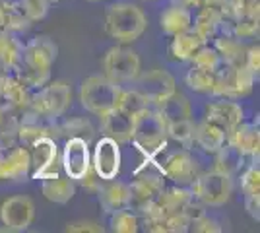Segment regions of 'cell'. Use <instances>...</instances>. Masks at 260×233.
Masks as SVG:
<instances>
[{
    "instance_id": "cell-34",
    "label": "cell",
    "mask_w": 260,
    "mask_h": 233,
    "mask_svg": "<svg viewBox=\"0 0 260 233\" xmlns=\"http://www.w3.org/2000/svg\"><path fill=\"white\" fill-rule=\"evenodd\" d=\"M184 82H186L188 88L198 91V93H212L214 84H216V72L214 70H206V68L192 66L186 72Z\"/></svg>"
},
{
    "instance_id": "cell-12",
    "label": "cell",
    "mask_w": 260,
    "mask_h": 233,
    "mask_svg": "<svg viewBox=\"0 0 260 233\" xmlns=\"http://www.w3.org/2000/svg\"><path fill=\"white\" fill-rule=\"evenodd\" d=\"M60 165L64 175L72 181H80L91 169V154H89V142L82 136H70L66 140L62 150Z\"/></svg>"
},
{
    "instance_id": "cell-37",
    "label": "cell",
    "mask_w": 260,
    "mask_h": 233,
    "mask_svg": "<svg viewBox=\"0 0 260 233\" xmlns=\"http://www.w3.org/2000/svg\"><path fill=\"white\" fill-rule=\"evenodd\" d=\"M119 107L120 111L128 113L130 117L132 115H136L138 111H142V109H146V107H150V103H148V99L142 95L138 89H124L122 88V93H120V99H119Z\"/></svg>"
},
{
    "instance_id": "cell-4",
    "label": "cell",
    "mask_w": 260,
    "mask_h": 233,
    "mask_svg": "<svg viewBox=\"0 0 260 233\" xmlns=\"http://www.w3.org/2000/svg\"><path fill=\"white\" fill-rule=\"evenodd\" d=\"M256 76L245 64H221L216 70V84L212 95L228 97V99H241L252 91Z\"/></svg>"
},
{
    "instance_id": "cell-17",
    "label": "cell",
    "mask_w": 260,
    "mask_h": 233,
    "mask_svg": "<svg viewBox=\"0 0 260 233\" xmlns=\"http://www.w3.org/2000/svg\"><path fill=\"white\" fill-rule=\"evenodd\" d=\"M58 55V47L51 37L37 35L23 45L22 62L33 68H51Z\"/></svg>"
},
{
    "instance_id": "cell-29",
    "label": "cell",
    "mask_w": 260,
    "mask_h": 233,
    "mask_svg": "<svg viewBox=\"0 0 260 233\" xmlns=\"http://www.w3.org/2000/svg\"><path fill=\"white\" fill-rule=\"evenodd\" d=\"M214 49L219 53L223 64H243L249 47L235 35H217L214 39Z\"/></svg>"
},
{
    "instance_id": "cell-40",
    "label": "cell",
    "mask_w": 260,
    "mask_h": 233,
    "mask_svg": "<svg viewBox=\"0 0 260 233\" xmlns=\"http://www.w3.org/2000/svg\"><path fill=\"white\" fill-rule=\"evenodd\" d=\"M241 190L243 194H260V169L258 163L252 165L241 175Z\"/></svg>"
},
{
    "instance_id": "cell-8",
    "label": "cell",
    "mask_w": 260,
    "mask_h": 233,
    "mask_svg": "<svg viewBox=\"0 0 260 233\" xmlns=\"http://www.w3.org/2000/svg\"><path fill=\"white\" fill-rule=\"evenodd\" d=\"M134 84H136L134 89H138L142 95L148 99L150 107H157L167 95H171L177 89L175 78L167 70H161V68L140 72L138 78L134 80Z\"/></svg>"
},
{
    "instance_id": "cell-20",
    "label": "cell",
    "mask_w": 260,
    "mask_h": 233,
    "mask_svg": "<svg viewBox=\"0 0 260 233\" xmlns=\"http://www.w3.org/2000/svg\"><path fill=\"white\" fill-rule=\"evenodd\" d=\"M101 119V132L103 136L113 138L119 144H126L132 140V117L128 113L120 111L119 107L105 113Z\"/></svg>"
},
{
    "instance_id": "cell-32",
    "label": "cell",
    "mask_w": 260,
    "mask_h": 233,
    "mask_svg": "<svg viewBox=\"0 0 260 233\" xmlns=\"http://www.w3.org/2000/svg\"><path fill=\"white\" fill-rule=\"evenodd\" d=\"M2 22H4V27L16 34V31H25L29 25H31V20L27 18V14L23 12L22 4L18 0H4V16H2Z\"/></svg>"
},
{
    "instance_id": "cell-23",
    "label": "cell",
    "mask_w": 260,
    "mask_h": 233,
    "mask_svg": "<svg viewBox=\"0 0 260 233\" xmlns=\"http://www.w3.org/2000/svg\"><path fill=\"white\" fill-rule=\"evenodd\" d=\"M41 192L47 200H51L54 204H66L74 198L76 194V181L68 177V175H54V177L41 179Z\"/></svg>"
},
{
    "instance_id": "cell-47",
    "label": "cell",
    "mask_w": 260,
    "mask_h": 233,
    "mask_svg": "<svg viewBox=\"0 0 260 233\" xmlns=\"http://www.w3.org/2000/svg\"><path fill=\"white\" fill-rule=\"evenodd\" d=\"M245 210L249 212L252 220H260V194H247L245 196Z\"/></svg>"
},
{
    "instance_id": "cell-25",
    "label": "cell",
    "mask_w": 260,
    "mask_h": 233,
    "mask_svg": "<svg viewBox=\"0 0 260 233\" xmlns=\"http://www.w3.org/2000/svg\"><path fill=\"white\" fill-rule=\"evenodd\" d=\"M23 45L16 39V35L0 25V74H6L22 62Z\"/></svg>"
},
{
    "instance_id": "cell-54",
    "label": "cell",
    "mask_w": 260,
    "mask_h": 233,
    "mask_svg": "<svg viewBox=\"0 0 260 233\" xmlns=\"http://www.w3.org/2000/svg\"><path fill=\"white\" fill-rule=\"evenodd\" d=\"M150 2H152V0H150Z\"/></svg>"
},
{
    "instance_id": "cell-35",
    "label": "cell",
    "mask_w": 260,
    "mask_h": 233,
    "mask_svg": "<svg viewBox=\"0 0 260 233\" xmlns=\"http://www.w3.org/2000/svg\"><path fill=\"white\" fill-rule=\"evenodd\" d=\"M194 128L196 124L192 122V119L167 122V138H173L183 148H190L194 144Z\"/></svg>"
},
{
    "instance_id": "cell-43",
    "label": "cell",
    "mask_w": 260,
    "mask_h": 233,
    "mask_svg": "<svg viewBox=\"0 0 260 233\" xmlns=\"http://www.w3.org/2000/svg\"><path fill=\"white\" fill-rule=\"evenodd\" d=\"M243 64L249 68L254 76L258 78V70H260V47H258V43L247 49V53H245V62H243Z\"/></svg>"
},
{
    "instance_id": "cell-38",
    "label": "cell",
    "mask_w": 260,
    "mask_h": 233,
    "mask_svg": "<svg viewBox=\"0 0 260 233\" xmlns=\"http://www.w3.org/2000/svg\"><path fill=\"white\" fill-rule=\"evenodd\" d=\"M190 62H192V66L206 68V70H214V72L223 64L219 53H217L214 47H210L208 43L204 45V47H200V49H198V53L190 58Z\"/></svg>"
},
{
    "instance_id": "cell-15",
    "label": "cell",
    "mask_w": 260,
    "mask_h": 233,
    "mask_svg": "<svg viewBox=\"0 0 260 233\" xmlns=\"http://www.w3.org/2000/svg\"><path fill=\"white\" fill-rule=\"evenodd\" d=\"M130 187V204L128 208L134 210L138 216L146 210L155 198L159 196L165 189V179L159 175H138L132 183H128Z\"/></svg>"
},
{
    "instance_id": "cell-53",
    "label": "cell",
    "mask_w": 260,
    "mask_h": 233,
    "mask_svg": "<svg viewBox=\"0 0 260 233\" xmlns=\"http://www.w3.org/2000/svg\"><path fill=\"white\" fill-rule=\"evenodd\" d=\"M89 2H99V0H89Z\"/></svg>"
},
{
    "instance_id": "cell-31",
    "label": "cell",
    "mask_w": 260,
    "mask_h": 233,
    "mask_svg": "<svg viewBox=\"0 0 260 233\" xmlns=\"http://www.w3.org/2000/svg\"><path fill=\"white\" fill-rule=\"evenodd\" d=\"M194 200V194L188 187H171V189H163V192L155 198V204L161 208L163 214H175V212H183L184 206Z\"/></svg>"
},
{
    "instance_id": "cell-39",
    "label": "cell",
    "mask_w": 260,
    "mask_h": 233,
    "mask_svg": "<svg viewBox=\"0 0 260 233\" xmlns=\"http://www.w3.org/2000/svg\"><path fill=\"white\" fill-rule=\"evenodd\" d=\"M260 31V18H249V16H241L233 20L231 35H235L239 39H254L258 37Z\"/></svg>"
},
{
    "instance_id": "cell-41",
    "label": "cell",
    "mask_w": 260,
    "mask_h": 233,
    "mask_svg": "<svg viewBox=\"0 0 260 233\" xmlns=\"http://www.w3.org/2000/svg\"><path fill=\"white\" fill-rule=\"evenodd\" d=\"M20 4H22L23 12L27 14V18L31 20V22H39V20H43L45 16H47V12H49V0H18Z\"/></svg>"
},
{
    "instance_id": "cell-36",
    "label": "cell",
    "mask_w": 260,
    "mask_h": 233,
    "mask_svg": "<svg viewBox=\"0 0 260 233\" xmlns=\"http://www.w3.org/2000/svg\"><path fill=\"white\" fill-rule=\"evenodd\" d=\"M111 216V229L115 233H134L138 231V214L132 212L130 208H120V210H115L109 214Z\"/></svg>"
},
{
    "instance_id": "cell-21",
    "label": "cell",
    "mask_w": 260,
    "mask_h": 233,
    "mask_svg": "<svg viewBox=\"0 0 260 233\" xmlns=\"http://www.w3.org/2000/svg\"><path fill=\"white\" fill-rule=\"evenodd\" d=\"M31 89L23 84L14 72H6L2 76V86H0V97L6 101L16 111H23L31 103Z\"/></svg>"
},
{
    "instance_id": "cell-45",
    "label": "cell",
    "mask_w": 260,
    "mask_h": 233,
    "mask_svg": "<svg viewBox=\"0 0 260 233\" xmlns=\"http://www.w3.org/2000/svg\"><path fill=\"white\" fill-rule=\"evenodd\" d=\"M183 214H184V218L192 223V222H196V220H200L202 216H206V210H204V204H202V202H196V198H194L184 206Z\"/></svg>"
},
{
    "instance_id": "cell-30",
    "label": "cell",
    "mask_w": 260,
    "mask_h": 233,
    "mask_svg": "<svg viewBox=\"0 0 260 233\" xmlns=\"http://www.w3.org/2000/svg\"><path fill=\"white\" fill-rule=\"evenodd\" d=\"M214 155H216L214 169L219 171V173H225L229 177L237 175L239 171L245 167V159L249 157V155H245L239 148H235V146L229 144V142H225Z\"/></svg>"
},
{
    "instance_id": "cell-49",
    "label": "cell",
    "mask_w": 260,
    "mask_h": 233,
    "mask_svg": "<svg viewBox=\"0 0 260 233\" xmlns=\"http://www.w3.org/2000/svg\"><path fill=\"white\" fill-rule=\"evenodd\" d=\"M171 4L175 6H181V8H196V6H200V0H171Z\"/></svg>"
},
{
    "instance_id": "cell-2",
    "label": "cell",
    "mask_w": 260,
    "mask_h": 233,
    "mask_svg": "<svg viewBox=\"0 0 260 233\" xmlns=\"http://www.w3.org/2000/svg\"><path fill=\"white\" fill-rule=\"evenodd\" d=\"M132 142L146 154H157L167 142V122L155 107L132 115Z\"/></svg>"
},
{
    "instance_id": "cell-51",
    "label": "cell",
    "mask_w": 260,
    "mask_h": 233,
    "mask_svg": "<svg viewBox=\"0 0 260 233\" xmlns=\"http://www.w3.org/2000/svg\"><path fill=\"white\" fill-rule=\"evenodd\" d=\"M2 76H4V74H0V86H2Z\"/></svg>"
},
{
    "instance_id": "cell-28",
    "label": "cell",
    "mask_w": 260,
    "mask_h": 233,
    "mask_svg": "<svg viewBox=\"0 0 260 233\" xmlns=\"http://www.w3.org/2000/svg\"><path fill=\"white\" fill-rule=\"evenodd\" d=\"M159 25H161L163 34L173 37V35L183 34V31L192 27V14L188 8L169 4V8H165L159 16Z\"/></svg>"
},
{
    "instance_id": "cell-7",
    "label": "cell",
    "mask_w": 260,
    "mask_h": 233,
    "mask_svg": "<svg viewBox=\"0 0 260 233\" xmlns=\"http://www.w3.org/2000/svg\"><path fill=\"white\" fill-rule=\"evenodd\" d=\"M70 103H72L70 86L62 80H56V82H47L35 95H31L29 107L35 111L43 113L47 117L58 119L68 111Z\"/></svg>"
},
{
    "instance_id": "cell-27",
    "label": "cell",
    "mask_w": 260,
    "mask_h": 233,
    "mask_svg": "<svg viewBox=\"0 0 260 233\" xmlns=\"http://www.w3.org/2000/svg\"><path fill=\"white\" fill-rule=\"evenodd\" d=\"M204 45H206V41L190 27L183 34L173 35L171 45H169V53L175 60H190L198 53V49L204 47Z\"/></svg>"
},
{
    "instance_id": "cell-46",
    "label": "cell",
    "mask_w": 260,
    "mask_h": 233,
    "mask_svg": "<svg viewBox=\"0 0 260 233\" xmlns=\"http://www.w3.org/2000/svg\"><path fill=\"white\" fill-rule=\"evenodd\" d=\"M78 183H80L87 192H95V194H98V190L101 189V185H103V181L98 177V173H95L93 169H89V171H87L86 175L80 179Z\"/></svg>"
},
{
    "instance_id": "cell-19",
    "label": "cell",
    "mask_w": 260,
    "mask_h": 233,
    "mask_svg": "<svg viewBox=\"0 0 260 233\" xmlns=\"http://www.w3.org/2000/svg\"><path fill=\"white\" fill-rule=\"evenodd\" d=\"M99 204L103 212L120 210V208H128L130 204V187L126 181H119V179H111V181H103L101 189L98 190Z\"/></svg>"
},
{
    "instance_id": "cell-48",
    "label": "cell",
    "mask_w": 260,
    "mask_h": 233,
    "mask_svg": "<svg viewBox=\"0 0 260 233\" xmlns=\"http://www.w3.org/2000/svg\"><path fill=\"white\" fill-rule=\"evenodd\" d=\"M231 2H233V0H200V6H206V8H212V10L228 16Z\"/></svg>"
},
{
    "instance_id": "cell-18",
    "label": "cell",
    "mask_w": 260,
    "mask_h": 233,
    "mask_svg": "<svg viewBox=\"0 0 260 233\" xmlns=\"http://www.w3.org/2000/svg\"><path fill=\"white\" fill-rule=\"evenodd\" d=\"M243 107L239 105L235 99H228V97H221V99L210 103L206 107V121L217 124L219 128H223L225 132H231L239 122L243 121Z\"/></svg>"
},
{
    "instance_id": "cell-22",
    "label": "cell",
    "mask_w": 260,
    "mask_h": 233,
    "mask_svg": "<svg viewBox=\"0 0 260 233\" xmlns=\"http://www.w3.org/2000/svg\"><path fill=\"white\" fill-rule=\"evenodd\" d=\"M229 144H233L235 148H239L245 155L250 157H258L260 150V130L256 122H239L237 126L228 132Z\"/></svg>"
},
{
    "instance_id": "cell-6",
    "label": "cell",
    "mask_w": 260,
    "mask_h": 233,
    "mask_svg": "<svg viewBox=\"0 0 260 233\" xmlns=\"http://www.w3.org/2000/svg\"><path fill=\"white\" fill-rule=\"evenodd\" d=\"M190 190L194 198L206 206H223L233 194V177L219 173L216 169L208 173H200L192 181Z\"/></svg>"
},
{
    "instance_id": "cell-33",
    "label": "cell",
    "mask_w": 260,
    "mask_h": 233,
    "mask_svg": "<svg viewBox=\"0 0 260 233\" xmlns=\"http://www.w3.org/2000/svg\"><path fill=\"white\" fill-rule=\"evenodd\" d=\"M14 70H16L14 74L20 78L31 91L33 89H41L51 80V68H33L20 62Z\"/></svg>"
},
{
    "instance_id": "cell-42",
    "label": "cell",
    "mask_w": 260,
    "mask_h": 233,
    "mask_svg": "<svg viewBox=\"0 0 260 233\" xmlns=\"http://www.w3.org/2000/svg\"><path fill=\"white\" fill-rule=\"evenodd\" d=\"M188 231H196V233H219L221 231V227H219V223L216 220H212L210 216H202L200 220H196V222L190 223V229Z\"/></svg>"
},
{
    "instance_id": "cell-14",
    "label": "cell",
    "mask_w": 260,
    "mask_h": 233,
    "mask_svg": "<svg viewBox=\"0 0 260 233\" xmlns=\"http://www.w3.org/2000/svg\"><path fill=\"white\" fill-rule=\"evenodd\" d=\"M23 111V117L18 121V140L23 146H31L35 140L43 136L53 138V132L56 130V119L47 117L31 107H25Z\"/></svg>"
},
{
    "instance_id": "cell-52",
    "label": "cell",
    "mask_w": 260,
    "mask_h": 233,
    "mask_svg": "<svg viewBox=\"0 0 260 233\" xmlns=\"http://www.w3.org/2000/svg\"><path fill=\"white\" fill-rule=\"evenodd\" d=\"M49 2H60V0H49Z\"/></svg>"
},
{
    "instance_id": "cell-3",
    "label": "cell",
    "mask_w": 260,
    "mask_h": 233,
    "mask_svg": "<svg viewBox=\"0 0 260 233\" xmlns=\"http://www.w3.org/2000/svg\"><path fill=\"white\" fill-rule=\"evenodd\" d=\"M122 93V86L107 76H89L80 86V101L86 111L103 117L105 113L117 109Z\"/></svg>"
},
{
    "instance_id": "cell-13",
    "label": "cell",
    "mask_w": 260,
    "mask_h": 233,
    "mask_svg": "<svg viewBox=\"0 0 260 233\" xmlns=\"http://www.w3.org/2000/svg\"><path fill=\"white\" fill-rule=\"evenodd\" d=\"M31 173L27 146L12 144L0 148V181H25Z\"/></svg>"
},
{
    "instance_id": "cell-5",
    "label": "cell",
    "mask_w": 260,
    "mask_h": 233,
    "mask_svg": "<svg viewBox=\"0 0 260 233\" xmlns=\"http://www.w3.org/2000/svg\"><path fill=\"white\" fill-rule=\"evenodd\" d=\"M142 72L140 56L134 49L117 45L111 47L103 56V76L117 84H130Z\"/></svg>"
},
{
    "instance_id": "cell-11",
    "label": "cell",
    "mask_w": 260,
    "mask_h": 233,
    "mask_svg": "<svg viewBox=\"0 0 260 233\" xmlns=\"http://www.w3.org/2000/svg\"><path fill=\"white\" fill-rule=\"evenodd\" d=\"M120 161L122 157H120L119 142H115L109 136H101L95 142L93 154H91V169L98 173V177L101 181H111V179L119 177Z\"/></svg>"
},
{
    "instance_id": "cell-44",
    "label": "cell",
    "mask_w": 260,
    "mask_h": 233,
    "mask_svg": "<svg viewBox=\"0 0 260 233\" xmlns=\"http://www.w3.org/2000/svg\"><path fill=\"white\" fill-rule=\"evenodd\" d=\"M64 231H72V233H103L105 229L99 225L98 222H74L68 223L64 227Z\"/></svg>"
},
{
    "instance_id": "cell-1",
    "label": "cell",
    "mask_w": 260,
    "mask_h": 233,
    "mask_svg": "<svg viewBox=\"0 0 260 233\" xmlns=\"http://www.w3.org/2000/svg\"><path fill=\"white\" fill-rule=\"evenodd\" d=\"M148 27V18L140 6L132 2H117L111 4L105 14V29L109 37L120 43H132L140 39V35Z\"/></svg>"
},
{
    "instance_id": "cell-9",
    "label": "cell",
    "mask_w": 260,
    "mask_h": 233,
    "mask_svg": "<svg viewBox=\"0 0 260 233\" xmlns=\"http://www.w3.org/2000/svg\"><path fill=\"white\" fill-rule=\"evenodd\" d=\"M31 155V173L33 179H47L54 177L60 173V159H58V148L51 136H43L35 140L29 150Z\"/></svg>"
},
{
    "instance_id": "cell-50",
    "label": "cell",
    "mask_w": 260,
    "mask_h": 233,
    "mask_svg": "<svg viewBox=\"0 0 260 233\" xmlns=\"http://www.w3.org/2000/svg\"><path fill=\"white\" fill-rule=\"evenodd\" d=\"M2 16H4V0H0V25H4V22H2Z\"/></svg>"
},
{
    "instance_id": "cell-10",
    "label": "cell",
    "mask_w": 260,
    "mask_h": 233,
    "mask_svg": "<svg viewBox=\"0 0 260 233\" xmlns=\"http://www.w3.org/2000/svg\"><path fill=\"white\" fill-rule=\"evenodd\" d=\"M0 220L8 231H25L35 220V204L29 196L16 194L0 204Z\"/></svg>"
},
{
    "instance_id": "cell-26",
    "label": "cell",
    "mask_w": 260,
    "mask_h": 233,
    "mask_svg": "<svg viewBox=\"0 0 260 233\" xmlns=\"http://www.w3.org/2000/svg\"><path fill=\"white\" fill-rule=\"evenodd\" d=\"M161 113L165 122H175V121H184V119H192V105L188 97L175 89L171 95H167L165 99L155 107Z\"/></svg>"
},
{
    "instance_id": "cell-16",
    "label": "cell",
    "mask_w": 260,
    "mask_h": 233,
    "mask_svg": "<svg viewBox=\"0 0 260 233\" xmlns=\"http://www.w3.org/2000/svg\"><path fill=\"white\" fill-rule=\"evenodd\" d=\"M161 171L169 181H173L175 185H181V187H190L192 181L200 175L196 159L186 150L173 152L165 159Z\"/></svg>"
},
{
    "instance_id": "cell-24",
    "label": "cell",
    "mask_w": 260,
    "mask_h": 233,
    "mask_svg": "<svg viewBox=\"0 0 260 233\" xmlns=\"http://www.w3.org/2000/svg\"><path fill=\"white\" fill-rule=\"evenodd\" d=\"M225 140H228V132L223 128H219L217 124H214V122L204 119L202 122L196 124L194 144L200 150H204L206 154H216L217 150L225 144Z\"/></svg>"
}]
</instances>
